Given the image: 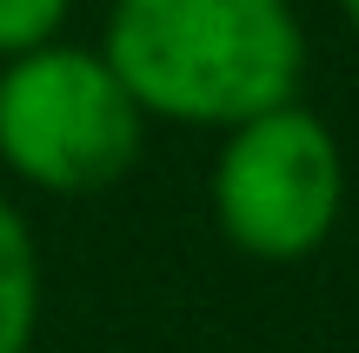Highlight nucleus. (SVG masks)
<instances>
[{
	"label": "nucleus",
	"mask_w": 359,
	"mask_h": 353,
	"mask_svg": "<svg viewBox=\"0 0 359 353\" xmlns=\"http://www.w3.org/2000/svg\"><path fill=\"white\" fill-rule=\"evenodd\" d=\"M107 60L147 114L240 127L293 100L306 34L286 0H114Z\"/></svg>",
	"instance_id": "f257e3e1"
},
{
	"label": "nucleus",
	"mask_w": 359,
	"mask_h": 353,
	"mask_svg": "<svg viewBox=\"0 0 359 353\" xmlns=\"http://www.w3.org/2000/svg\"><path fill=\"white\" fill-rule=\"evenodd\" d=\"M60 20H67V0H0V53H27L53 40Z\"/></svg>",
	"instance_id": "39448f33"
},
{
	"label": "nucleus",
	"mask_w": 359,
	"mask_h": 353,
	"mask_svg": "<svg viewBox=\"0 0 359 353\" xmlns=\"http://www.w3.org/2000/svg\"><path fill=\"white\" fill-rule=\"evenodd\" d=\"M339 7H346V20H353V27H359V0H339Z\"/></svg>",
	"instance_id": "423d86ee"
},
{
	"label": "nucleus",
	"mask_w": 359,
	"mask_h": 353,
	"mask_svg": "<svg viewBox=\"0 0 359 353\" xmlns=\"http://www.w3.org/2000/svg\"><path fill=\"white\" fill-rule=\"evenodd\" d=\"M339 194H346L339 140L299 100L240 120L213 167V213L226 240L253 260L313 253L339 220Z\"/></svg>",
	"instance_id": "7ed1b4c3"
},
{
	"label": "nucleus",
	"mask_w": 359,
	"mask_h": 353,
	"mask_svg": "<svg viewBox=\"0 0 359 353\" xmlns=\"http://www.w3.org/2000/svg\"><path fill=\"white\" fill-rule=\"evenodd\" d=\"M40 320V253L27 220L0 200V353H27Z\"/></svg>",
	"instance_id": "20e7f679"
},
{
	"label": "nucleus",
	"mask_w": 359,
	"mask_h": 353,
	"mask_svg": "<svg viewBox=\"0 0 359 353\" xmlns=\"http://www.w3.org/2000/svg\"><path fill=\"white\" fill-rule=\"evenodd\" d=\"M140 127L147 107L107 53L40 40L0 74V160L47 194L114 187L140 154Z\"/></svg>",
	"instance_id": "f03ea898"
}]
</instances>
